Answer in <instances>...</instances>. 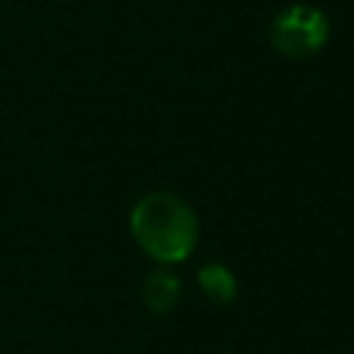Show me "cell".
Instances as JSON below:
<instances>
[{
	"mask_svg": "<svg viewBox=\"0 0 354 354\" xmlns=\"http://www.w3.org/2000/svg\"><path fill=\"white\" fill-rule=\"evenodd\" d=\"M127 227L138 249L160 266L188 260L199 241V218L194 207L171 191H149L136 199Z\"/></svg>",
	"mask_w": 354,
	"mask_h": 354,
	"instance_id": "1",
	"label": "cell"
},
{
	"mask_svg": "<svg viewBox=\"0 0 354 354\" xmlns=\"http://www.w3.org/2000/svg\"><path fill=\"white\" fill-rule=\"evenodd\" d=\"M329 33H332L329 17L318 6L293 3L274 17L268 28V41L279 55L301 61L324 50V44L329 41Z\"/></svg>",
	"mask_w": 354,
	"mask_h": 354,
	"instance_id": "2",
	"label": "cell"
},
{
	"mask_svg": "<svg viewBox=\"0 0 354 354\" xmlns=\"http://www.w3.org/2000/svg\"><path fill=\"white\" fill-rule=\"evenodd\" d=\"M141 299H144V307L149 313L166 315V313H171L180 304V299H183V282H180V277L169 266H158V268H152L144 277Z\"/></svg>",
	"mask_w": 354,
	"mask_h": 354,
	"instance_id": "3",
	"label": "cell"
},
{
	"mask_svg": "<svg viewBox=\"0 0 354 354\" xmlns=\"http://www.w3.org/2000/svg\"><path fill=\"white\" fill-rule=\"evenodd\" d=\"M196 288L210 304L224 307V304H232L238 296V277L224 263L213 260L196 271Z\"/></svg>",
	"mask_w": 354,
	"mask_h": 354,
	"instance_id": "4",
	"label": "cell"
}]
</instances>
